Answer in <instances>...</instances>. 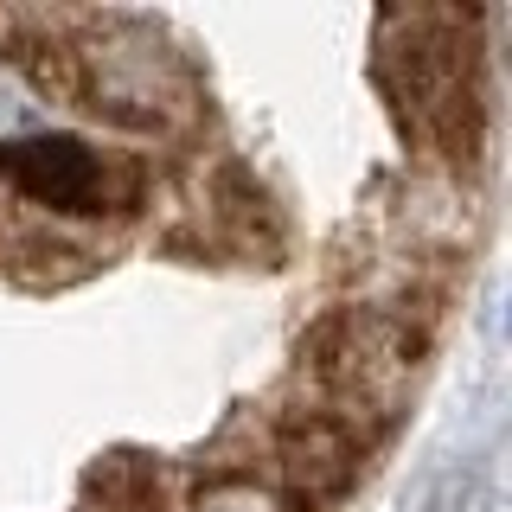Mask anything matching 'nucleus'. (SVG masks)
Returning <instances> with one entry per match:
<instances>
[{"instance_id":"nucleus-1","label":"nucleus","mask_w":512,"mask_h":512,"mask_svg":"<svg viewBox=\"0 0 512 512\" xmlns=\"http://www.w3.org/2000/svg\"><path fill=\"white\" fill-rule=\"evenodd\" d=\"M20 173H26L32 192H45V199H58V205H77L96 186V167L77 148H26Z\"/></svg>"}]
</instances>
